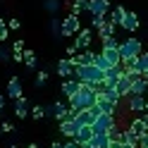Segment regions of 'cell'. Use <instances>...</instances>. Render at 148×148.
I'll return each instance as SVG.
<instances>
[{"instance_id": "6da1fadb", "label": "cell", "mask_w": 148, "mask_h": 148, "mask_svg": "<svg viewBox=\"0 0 148 148\" xmlns=\"http://www.w3.org/2000/svg\"><path fill=\"white\" fill-rule=\"evenodd\" d=\"M96 98H98V93H96L93 86H91V84H81L79 91L67 100V103H69L72 110H86V108H93L96 105Z\"/></svg>"}, {"instance_id": "7a4b0ae2", "label": "cell", "mask_w": 148, "mask_h": 148, "mask_svg": "<svg viewBox=\"0 0 148 148\" xmlns=\"http://www.w3.org/2000/svg\"><path fill=\"white\" fill-rule=\"evenodd\" d=\"M74 77H77L81 84L96 86L100 81H105V72L100 67H96V64H81V67H74Z\"/></svg>"}, {"instance_id": "3957f363", "label": "cell", "mask_w": 148, "mask_h": 148, "mask_svg": "<svg viewBox=\"0 0 148 148\" xmlns=\"http://www.w3.org/2000/svg\"><path fill=\"white\" fill-rule=\"evenodd\" d=\"M141 53H143V45H141V41H138L136 36H132V38L119 43V55H122V60H136Z\"/></svg>"}, {"instance_id": "277c9868", "label": "cell", "mask_w": 148, "mask_h": 148, "mask_svg": "<svg viewBox=\"0 0 148 148\" xmlns=\"http://www.w3.org/2000/svg\"><path fill=\"white\" fill-rule=\"evenodd\" d=\"M119 124V117L117 115H108V112H100L98 119L93 122V132H100V134H108L112 127Z\"/></svg>"}, {"instance_id": "5b68a950", "label": "cell", "mask_w": 148, "mask_h": 148, "mask_svg": "<svg viewBox=\"0 0 148 148\" xmlns=\"http://www.w3.org/2000/svg\"><path fill=\"white\" fill-rule=\"evenodd\" d=\"M81 31V22H79V14L69 12L67 17H62V36H77Z\"/></svg>"}, {"instance_id": "8992f818", "label": "cell", "mask_w": 148, "mask_h": 148, "mask_svg": "<svg viewBox=\"0 0 148 148\" xmlns=\"http://www.w3.org/2000/svg\"><path fill=\"white\" fill-rule=\"evenodd\" d=\"M98 115H100V110H98V108L93 105V108L79 110V112H77V117H74V119H77V122H79L81 127H93V122L98 119Z\"/></svg>"}, {"instance_id": "52a82bcc", "label": "cell", "mask_w": 148, "mask_h": 148, "mask_svg": "<svg viewBox=\"0 0 148 148\" xmlns=\"http://www.w3.org/2000/svg\"><path fill=\"white\" fill-rule=\"evenodd\" d=\"M79 86H81V81H79L77 77H72V79H62V84H60V93L69 100V98L79 91Z\"/></svg>"}, {"instance_id": "ba28073f", "label": "cell", "mask_w": 148, "mask_h": 148, "mask_svg": "<svg viewBox=\"0 0 148 148\" xmlns=\"http://www.w3.org/2000/svg\"><path fill=\"white\" fill-rule=\"evenodd\" d=\"M112 7H110V0H88V14L96 17V14H108Z\"/></svg>"}, {"instance_id": "9c48e42d", "label": "cell", "mask_w": 148, "mask_h": 148, "mask_svg": "<svg viewBox=\"0 0 148 148\" xmlns=\"http://www.w3.org/2000/svg\"><path fill=\"white\" fill-rule=\"evenodd\" d=\"M91 41H93V31L91 29H81L77 36H74V45L79 50H88L91 48Z\"/></svg>"}, {"instance_id": "30bf717a", "label": "cell", "mask_w": 148, "mask_h": 148, "mask_svg": "<svg viewBox=\"0 0 148 148\" xmlns=\"http://www.w3.org/2000/svg\"><path fill=\"white\" fill-rule=\"evenodd\" d=\"M96 55H98V53H93V50L88 48V50H79V53L74 55V58H69V60H72L74 67H81V64H93Z\"/></svg>"}, {"instance_id": "8fae6325", "label": "cell", "mask_w": 148, "mask_h": 148, "mask_svg": "<svg viewBox=\"0 0 148 148\" xmlns=\"http://www.w3.org/2000/svg\"><path fill=\"white\" fill-rule=\"evenodd\" d=\"M96 108L100 110V112H108V115H117V112H119V105L112 103V100H108L103 93H98V98H96Z\"/></svg>"}, {"instance_id": "7c38bea8", "label": "cell", "mask_w": 148, "mask_h": 148, "mask_svg": "<svg viewBox=\"0 0 148 148\" xmlns=\"http://www.w3.org/2000/svg\"><path fill=\"white\" fill-rule=\"evenodd\" d=\"M55 69H58V77H60V79H72V77H74V64H72V60H69V58L58 60Z\"/></svg>"}, {"instance_id": "4fadbf2b", "label": "cell", "mask_w": 148, "mask_h": 148, "mask_svg": "<svg viewBox=\"0 0 148 148\" xmlns=\"http://www.w3.org/2000/svg\"><path fill=\"white\" fill-rule=\"evenodd\" d=\"M119 29H124V31H136L138 29V14L132 12V10H127V14L122 17V22H119Z\"/></svg>"}, {"instance_id": "5bb4252c", "label": "cell", "mask_w": 148, "mask_h": 148, "mask_svg": "<svg viewBox=\"0 0 148 148\" xmlns=\"http://www.w3.org/2000/svg\"><path fill=\"white\" fill-rule=\"evenodd\" d=\"M124 74H127V72L122 69V64H119V67H110V69L105 72V86H108V88H115V84L124 77Z\"/></svg>"}, {"instance_id": "9a60e30c", "label": "cell", "mask_w": 148, "mask_h": 148, "mask_svg": "<svg viewBox=\"0 0 148 148\" xmlns=\"http://www.w3.org/2000/svg\"><path fill=\"white\" fill-rule=\"evenodd\" d=\"M146 96H129L127 98V110L129 112H146Z\"/></svg>"}, {"instance_id": "2e32d148", "label": "cell", "mask_w": 148, "mask_h": 148, "mask_svg": "<svg viewBox=\"0 0 148 148\" xmlns=\"http://www.w3.org/2000/svg\"><path fill=\"white\" fill-rule=\"evenodd\" d=\"M7 93H10L12 100L24 96V86H22V79L19 77H10V81H7Z\"/></svg>"}, {"instance_id": "e0dca14e", "label": "cell", "mask_w": 148, "mask_h": 148, "mask_svg": "<svg viewBox=\"0 0 148 148\" xmlns=\"http://www.w3.org/2000/svg\"><path fill=\"white\" fill-rule=\"evenodd\" d=\"M100 55L108 60L110 67H119V64H122V55H119V48H103V50H100Z\"/></svg>"}, {"instance_id": "ac0fdd59", "label": "cell", "mask_w": 148, "mask_h": 148, "mask_svg": "<svg viewBox=\"0 0 148 148\" xmlns=\"http://www.w3.org/2000/svg\"><path fill=\"white\" fill-rule=\"evenodd\" d=\"M79 122L77 119H67V122H60V134L64 136V138H74L77 136V132H79Z\"/></svg>"}, {"instance_id": "d6986e66", "label": "cell", "mask_w": 148, "mask_h": 148, "mask_svg": "<svg viewBox=\"0 0 148 148\" xmlns=\"http://www.w3.org/2000/svg\"><path fill=\"white\" fill-rule=\"evenodd\" d=\"M132 84H134V81L129 79V74H124V77H122V79H119L117 84H115V91H117V93L127 100L129 96H132Z\"/></svg>"}, {"instance_id": "ffe728a7", "label": "cell", "mask_w": 148, "mask_h": 148, "mask_svg": "<svg viewBox=\"0 0 148 148\" xmlns=\"http://www.w3.org/2000/svg\"><path fill=\"white\" fill-rule=\"evenodd\" d=\"M14 115L19 117V119H26V117L31 115V112H29V100H26L24 96L14 100Z\"/></svg>"}, {"instance_id": "44dd1931", "label": "cell", "mask_w": 148, "mask_h": 148, "mask_svg": "<svg viewBox=\"0 0 148 148\" xmlns=\"http://www.w3.org/2000/svg\"><path fill=\"white\" fill-rule=\"evenodd\" d=\"M91 138H93V127H79L74 141H77L79 146H84V143H91Z\"/></svg>"}, {"instance_id": "7402d4cb", "label": "cell", "mask_w": 148, "mask_h": 148, "mask_svg": "<svg viewBox=\"0 0 148 148\" xmlns=\"http://www.w3.org/2000/svg\"><path fill=\"white\" fill-rule=\"evenodd\" d=\"M127 129H132V132H134L138 138H141L143 134H148V132H146L143 119H141V115H136V117H132V119H129V127H127Z\"/></svg>"}, {"instance_id": "603a6c76", "label": "cell", "mask_w": 148, "mask_h": 148, "mask_svg": "<svg viewBox=\"0 0 148 148\" xmlns=\"http://www.w3.org/2000/svg\"><path fill=\"white\" fill-rule=\"evenodd\" d=\"M124 14H127V10H124V5H115L112 10L108 12V19L112 22V24H117V26H119V22H122V17H124Z\"/></svg>"}, {"instance_id": "cb8c5ba5", "label": "cell", "mask_w": 148, "mask_h": 148, "mask_svg": "<svg viewBox=\"0 0 148 148\" xmlns=\"http://www.w3.org/2000/svg\"><path fill=\"white\" fill-rule=\"evenodd\" d=\"M108 143H110V136H108V134L93 132V138H91V146H96V148H108Z\"/></svg>"}, {"instance_id": "d4e9b609", "label": "cell", "mask_w": 148, "mask_h": 148, "mask_svg": "<svg viewBox=\"0 0 148 148\" xmlns=\"http://www.w3.org/2000/svg\"><path fill=\"white\" fill-rule=\"evenodd\" d=\"M43 10L55 17V14L62 10V3H60V0H43Z\"/></svg>"}, {"instance_id": "484cf974", "label": "cell", "mask_w": 148, "mask_h": 148, "mask_svg": "<svg viewBox=\"0 0 148 148\" xmlns=\"http://www.w3.org/2000/svg\"><path fill=\"white\" fill-rule=\"evenodd\" d=\"M115 31H117V24H112V22L108 19V24L98 31V38H100V41H103V38H110V36H115Z\"/></svg>"}, {"instance_id": "4316f807", "label": "cell", "mask_w": 148, "mask_h": 148, "mask_svg": "<svg viewBox=\"0 0 148 148\" xmlns=\"http://www.w3.org/2000/svg\"><path fill=\"white\" fill-rule=\"evenodd\" d=\"M50 34L53 38H62V19H58V17L50 19Z\"/></svg>"}, {"instance_id": "83f0119b", "label": "cell", "mask_w": 148, "mask_h": 148, "mask_svg": "<svg viewBox=\"0 0 148 148\" xmlns=\"http://www.w3.org/2000/svg\"><path fill=\"white\" fill-rule=\"evenodd\" d=\"M24 64H26L29 69H36V64H38V60H36V53H34L31 48L24 50Z\"/></svg>"}, {"instance_id": "f1b7e54d", "label": "cell", "mask_w": 148, "mask_h": 148, "mask_svg": "<svg viewBox=\"0 0 148 148\" xmlns=\"http://www.w3.org/2000/svg\"><path fill=\"white\" fill-rule=\"evenodd\" d=\"M136 64H138V72H141V74H148V48H146L141 55H138Z\"/></svg>"}, {"instance_id": "f546056e", "label": "cell", "mask_w": 148, "mask_h": 148, "mask_svg": "<svg viewBox=\"0 0 148 148\" xmlns=\"http://www.w3.org/2000/svg\"><path fill=\"white\" fill-rule=\"evenodd\" d=\"M88 10V0H72V12L74 14H81Z\"/></svg>"}, {"instance_id": "4dcf8cb0", "label": "cell", "mask_w": 148, "mask_h": 148, "mask_svg": "<svg viewBox=\"0 0 148 148\" xmlns=\"http://www.w3.org/2000/svg\"><path fill=\"white\" fill-rule=\"evenodd\" d=\"M122 141L124 143H132V146H138V141H141V138H138L132 129H124V134H122Z\"/></svg>"}, {"instance_id": "1f68e13d", "label": "cell", "mask_w": 148, "mask_h": 148, "mask_svg": "<svg viewBox=\"0 0 148 148\" xmlns=\"http://www.w3.org/2000/svg\"><path fill=\"white\" fill-rule=\"evenodd\" d=\"M91 24H93V29H103V26L108 24V14H96V17H91Z\"/></svg>"}, {"instance_id": "d6a6232c", "label": "cell", "mask_w": 148, "mask_h": 148, "mask_svg": "<svg viewBox=\"0 0 148 148\" xmlns=\"http://www.w3.org/2000/svg\"><path fill=\"white\" fill-rule=\"evenodd\" d=\"M45 84H48V72L38 69V72H36V88H43Z\"/></svg>"}, {"instance_id": "836d02e7", "label": "cell", "mask_w": 148, "mask_h": 148, "mask_svg": "<svg viewBox=\"0 0 148 148\" xmlns=\"http://www.w3.org/2000/svg\"><path fill=\"white\" fill-rule=\"evenodd\" d=\"M122 134H124V129L122 127H112V129H110V132H108V136H110V141H122ZM124 143V141H122Z\"/></svg>"}, {"instance_id": "e575fe53", "label": "cell", "mask_w": 148, "mask_h": 148, "mask_svg": "<svg viewBox=\"0 0 148 148\" xmlns=\"http://www.w3.org/2000/svg\"><path fill=\"white\" fill-rule=\"evenodd\" d=\"M7 38H10V26L5 24V19L0 17V43H5Z\"/></svg>"}, {"instance_id": "d590c367", "label": "cell", "mask_w": 148, "mask_h": 148, "mask_svg": "<svg viewBox=\"0 0 148 148\" xmlns=\"http://www.w3.org/2000/svg\"><path fill=\"white\" fill-rule=\"evenodd\" d=\"M45 117V105H34L31 108V119H43Z\"/></svg>"}, {"instance_id": "8d00e7d4", "label": "cell", "mask_w": 148, "mask_h": 148, "mask_svg": "<svg viewBox=\"0 0 148 148\" xmlns=\"http://www.w3.org/2000/svg\"><path fill=\"white\" fill-rule=\"evenodd\" d=\"M93 64H96V67H100L103 72H108V69H110V64H108V60H105V58H103V55H100V53L96 55V60H93Z\"/></svg>"}, {"instance_id": "74e56055", "label": "cell", "mask_w": 148, "mask_h": 148, "mask_svg": "<svg viewBox=\"0 0 148 148\" xmlns=\"http://www.w3.org/2000/svg\"><path fill=\"white\" fill-rule=\"evenodd\" d=\"M100 43H103V48H119V41H117V36H110V38H103Z\"/></svg>"}, {"instance_id": "f35d334b", "label": "cell", "mask_w": 148, "mask_h": 148, "mask_svg": "<svg viewBox=\"0 0 148 148\" xmlns=\"http://www.w3.org/2000/svg\"><path fill=\"white\" fill-rule=\"evenodd\" d=\"M24 50H26L24 41H14V43H12V55H19V53H24Z\"/></svg>"}, {"instance_id": "ab89813d", "label": "cell", "mask_w": 148, "mask_h": 148, "mask_svg": "<svg viewBox=\"0 0 148 148\" xmlns=\"http://www.w3.org/2000/svg\"><path fill=\"white\" fill-rule=\"evenodd\" d=\"M0 132H3V134H12L14 127H12L10 122H0Z\"/></svg>"}, {"instance_id": "60d3db41", "label": "cell", "mask_w": 148, "mask_h": 148, "mask_svg": "<svg viewBox=\"0 0 148 148\" xmlns=\"http://www.w3.org/2000/svg\"><path fill=\"white\" fill-rule=\"evenodd\" d=\"M0 60H3V62L12 60V50H5V48H0Z\"/></svg>"}, {"instance_id": "b9f144b4", "label": "cell", "mask_w": 148, "mask_h": 148, "mask_svg": "<svg viewBox=\"0 0 148 148\" xmlns=\"http://www.w3.org/2000/svg\"><path fill=\"white\" fill-rule=\"evenodd\" d=\"M7 26H10L12 31H17V29H19V26H22V22L17 19V17H10V24H7Z\"/></svg>"}, {"instance_id": "7bdbcfd3", "label": "cell", "mask_w": 148, "mask_h": 148, "mask_svg": "<svg viewBox=\"0 0 148 148\" xmlns=\"http://www.w3.org/2000/svg\"><path fill=\"white\" fill-rule=\"evenodd\" d=\"M62 148H81V146H79L77 141H74V138H67V141L62 143Z\"/></svg>"}, {"instance_id": "ee69618b", "label": "cell", "mask_w": 148, "mask_h": 148, "mask_svg": "<svg viewBox=\"0 0 148 148\" xmlns=\"http://www.w3.org/2000/svg\"><path fill=\"white\" fill-rule=\"evenodd\" d=\"M77 53H79V48H77L74 43H72V45H67V58H74Z\"/></svg>"}, {"instance_id": "f6af8a7d", "label": "cell", "mask_w": 148, "mask_h": 148, "mask_svg": "<svg viewBox=\"0 0 148 148\" xmlns=\"http://www.w3.org/2000/svg\"><path fill=\"white\" fill-rule=\"evenodd\" d=\"M138 148H148V134L141 136V141H138Z\"/></svg>"}, {"instance_id": "bcb514c9", "label": "cell", "mask_w": 148, "mask_h": 148, "mask_svg": "<svg viewBox=\"0 0 148 148\" xmlns=\"http://www.w3.org/2000/svg\"><path fill=\"white\" fill-rule=\"evenodd\" d=\"M122 146H124L122 141H110V143H108V148H122Z\"/></svg>"}, {"instance_id": "7dc6e473", "label": "cell", "mask_w": 148, "mask_h": 148, "mask_svg": "<svg viewBox=\"0 0 148 148\" xmlns=\"http://www.w3.org/2000/svg\"><path fill=\"white\" fill-rule=\"evenodd\" d=\"M141 119H143V124H146V132H148V112H143V115H141Z\"/></svg>"}, {"instance_id": "c3c4849f", "label": "cell", "mask_w": 148, "mask_h": 148, "mask_svg": "<svg viewBox=\"0 0 148 148\" xmlns=\"http://www.w3.org/2000/svg\"><path fill=\"white\" fill-rule=\"evenodd\" d=\"M3 108H5V96L0 93V112H3Z\"/></svg>"}, {"instance_id": "681fc988", "label": "cell", "mask_w": 148, "mask_h": 148, "mask_svg": "<svg viewBox=\"0 0 148 148\" xmlns=\"http://www.w3.org/2000/svg\"><path fill=\"white\" fill-rule=\"evenodd\" d=\"M50 148H62V143H60V141H53V143H50Z\"/></svg>"}, {"instance_id": "f907efd6", "label": "cell", "mask_w": 148, "mask_h": 148, "mask_svg": "<svg viewBox=\"0 0 148 148\" xmlns=\"http://www.w3.org/2000/svg\"><path fill=\"white\" fill-rule=\"evenodd\" d=\"M24 148H38V146H36V143H26Z\"/></svg>"}, {"instance_id": "816d5d0a", "label": "cell", "mask_w": 148, "mask_h": 148, "mask_svg": "<svg viewBox=\"0 0 148 148\" xmlns=\"http://www.w3.org/2000/svg\"><path fill=\"white\" fill-rule=\"evenodd\" d=\"M81 148H96V146H91V143H84V146H81Z\"/></svg>"}, {"instance_id": "f5cc1de1", "label": "cell", "mask_w": 148, "mask_h": 148, "mask_svg": "<svg viewBox=\"0 0 148 148\" xmlns=\"http://www.w3.org/2000/svg\"><path fill=\"white\" fill-rule=\"evenodd\" d=\"M7 148H19V146H14V143H10V146H7Z\"/></svg>"}, {"instance_id": "db71d44e", "label": "cell", "mask_w": 148, "mask_h": 148, "mask_svg": "<svg viewBox=\"0 0 148 148\" xmlns=\"http://www.w3.org/2000/svg\"><path fill=\"white\" fill-rule=\"evenodd\" d=\"M146 112H148V100H146Z\"/></svg>"}, {"instance_id": "11a10c76", "label": "cell", "mask_w": 148, "mask_h": 148, "mask_svg": "<svg viewBox=\"0 0 148 148\" xmlns=\"http://www.w3.org/2000/svg\"><path fill=\"white\" fill-rule=\"evenodd\" d=\"M146 77H148V74H146Z\"/></svg>"}]
</instances>
